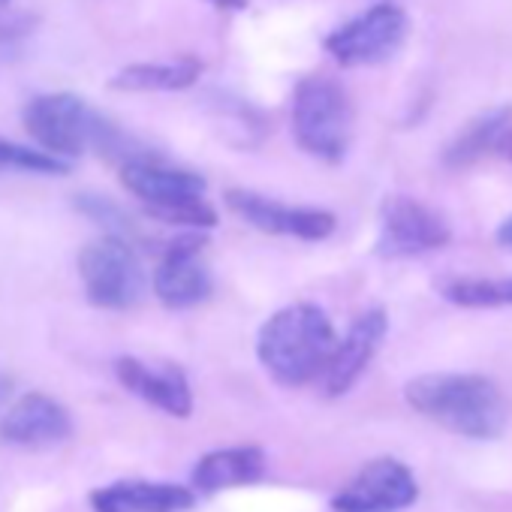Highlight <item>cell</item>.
<instances>
[{
  "mask_svg": "<svg viewBox=\"0 0 512 512\" xmlns=\"http://www.w3.org/2000/svg\"><path fill=\"white\" fill-rule=\"evenodd\" d=\"M404 398L419 416L467 440H497L509 422L500 386L482 374H422L404 386Z\"/></svg>",
  "mask_w": 512,
  "mask_h": 512,
  "instance_id": "6da1fadb",
  "label": "cell"
},
{
  "mask_svg": "<svg viewBox=\"0 0 512 512\" xmlns=\"http://www.w3.org/2000/svg\"><path fill=\"white\" fill-rule=\"evenodd\" d=\"M338 341L341 338L335 335L326 311L311 302H299L281 308L263 323L256 356L275 383L299 389L323 377Z\"/></svg>",
  "mask_w": 512,
  "mask_h": 512,
  "instance_id": "7a4b0ae2",
  "label": "cell"
},
{
  "mask_svg": "<svg viewBox=\"0 0 512 512\" xmlns=\"http://www.w3.org/2000/svg\"><path fill=\"white\" fill-rule=\"evenodd\" d=\"M25 130L28 136L49 154L73 163L88 151L103 154H124L130 160L133 154L124 151V136L112 121H106L94 106H88L82 97L58 91V94H40L25 106ZM121 160V163H124Z\"/></svg>",
  "mask_w": 512,
  "mask_h": 512,
  "instance_id": "3957f363",
  "label": "cell"
},
{
  "mask_svg": "<svg viewBox=\"0 0 512 512\" xmlns=\"http://www.w3.org/2000/svg\"><path fill=\"white\" fill-rule=\"evenodd\" d=\"M121 184L145 205L160 223L187 226V229H214L217 211L205 199L208 181L199 172L172 166L154 154H133L121 163Z\"/></svg>",
  "mask_w": 512,
  "mask_h": 512,
  "instance_id": "277c9868",
  "label": "cell"
},
{
  "mask_svg": "<svg viewBox=\"0 0 512 512\" xmlns=\"http://www.w3.org/2000/svg\"><path fill=\"white\" fill-rule=\"evenodd\" d=\"M293 139L296 145L323 160L341 163L353 142V103L344 85L326 73L305 76L293 91Z\"/></svg>",
  "mask_w": 512,
  "mask_h": 512,
  "instance_id": "5b68a950",
  "label": "cell"
},
{
  "mask_svg": "<svg viewBox=\"0 0 512 512\" xmlns=\"http://www.w3.org/2000/svg\"><path fill=\"white\" fill-rule=\"evenodd\" d=\"M79 278L94 308L127 311L145 296V269L127 238L103 235L79 250Z\"/></svg>",
  "mask_w": 512,
  "mask_h": 512,
  "instance_id": "8992f818",
  "label": "cell"
},
{
  "mask_svg": "<svg viewBox=\"0 0 512 512\" xmlns=\"http://www.w3.org/2000/svg\"><path fill=\"white\" fill-rule=\"evenodd\" d=\"M407 31V13L392 0H380V4L356 13L353 19L329 31L323 49L341 67H374L401 49Z\"/></svg>",
  "mask_w": 512,
  "mask_h": 512,
  "instance_id": "52a82bcc",
  "label": "cell"
},
{
  "mask_svg": "<svg viewBox=\"0 0 512 512\" xmlns=\"http://www.w3.org/2000/svg\"><path fill=\"white\" fill-rule=\"evenodd\" d=\"M449 238V223L425 202L404 193H392L383 199L377 235V253L383 260H407V256L440 250L449 244Z\"/></svg>",
  "mask_w": 512,
  "mask_h": 512,
  "instance_id": "ba28073f",
  "label": "cell"
},
{
  "mask_svg": "<svg viewBox=\"0 0 512 512\" xmlns=\"http://www.w3.org/2000/svg\"><path fill=\"white\" fill-rule=\"evenodd\" d=\"M419 500V482L413 470L398 458L368 461L335 497V512H401Z\"/></svg>",
  "mask_w": 512,
  "mask_h": 512,
  "instance_id": "9c48e42d",
  "label": "cell"
},
{
  "mask_svg": "<svg viewBox=\"0 0 512 512\" xmlns=\"http://www.w3.org/2000/svg\"><path fill=\"white\" fill-rule=\"evenodd\" d=\"M223 199H226V208L235 217H241L253 229L272 232V235H290V238H302V241H323L338 226L335 214L326 211V208L287 205L281 199H269V196L253 193V190H226Z\"/></svg>",
  "mask_w": 512,
  "mask_h": 512,
  "instance_id": "30bf717a",
  "label": "cell"
},
{
  "mask_svg": "<svg viewBox=\"0 0 512 512\" xmlns=\"http://www.w3.org/2000/svg\"><path fill=\"white\" fill-rule=\"evenodd\" d=\"M205 238L187 232L166 244L154 269V293L172 311L196 308L211 296V272L202 260Z\"/></svg>",
  "mask_w": 512,
  "mask_h": 512,
  "instance_id": "8fae6325",
  "label": "cell"
},
{
  "mask_svg": "<svg viewBox=\"0 0 512 512\" xmlns=\"http://www.w3.org/2000/svg\"><path fill=\"white\" fill-rule=\"evenodd\" d=\"M386 335H389V317L383 308H371V311L359 314L353 320V326L347 329V335L338 341V347L320 377L323 395L326 398L347 395L356 386V380L365 374L371 359L377 356Z\"/></svg>",
  "mask_w": 512,
  "mask_h": 512,
  "instance_id": "7c38bea8",
  "label": "cell"
},
{
  "mask_svg": "<svg viewBox=\"0 0 512 512\" xmlns=\"http://www.w3.org/2000/svg\"><path fill=\"white\" fill-rule=\"evenodd\" d=\"M70 410L46 392H25L4 416H0V440L25 449L58 446L73 437Z\"/></svg>",
  "mask_w": 512,
  "mask_h": 512,
  "instance_id": "4fadbf2b",
  "label": "cell"
},
{
  "mask_svg": "<svg viewBox=\"0 0 512 512\" xmlns=\"http://www.w3.org/2000/svg\"><path fill=\"white\" fill-rule=\"evenodd\" d=\"M115 374L121 380V386L142 398L145 404L157 407L166 416L175 419H190L193 413V389L187 374L178 365H160L151 368L148 362L136 359V356H121L115 362Z\"/></svg>",
  "mask_w": 512,
  "mask_h": 512,
  "instance_id": "5bb4252c",
  "label": "cell"
},
{
  "mask_svg": "<svg viewBox=\"0 0 512 512\" xmlns=\"http://www.w3.org/2000/svg\"><path fill=\"white\" fill-rule=\"evenodd\" d=\"M94 512H187L196 503V491L178 482L121 479L91 491Z\"/></svg>",
  "mask_w": 512,
  "mask_h": 512,
  "instance_id": "9a60e30c",
  "label": "cell"
},
{
  "mask_svg": "<svg viewBox=\"0 0 512 512\" xmlns=\"http://www.w3.org/2000/svg\"><path fill=\"white\" fill-rule=\"evenodd\" d=\"M266 452L260 446H226L205 452L193 473L190 488L196 494H220L226 488H241L250 482H260L266 476Z\"/></svg>",
  "mask_w": 512,
  "mask_h": 512,
  "instance_id": "2e32d148",
  "label": "cell"
},
{
  "mask_svg": "<svg viewBox=\"0 0 512 512\" xmlns=\"http://www.w3.org/2000/svg\"><path fill=\"white\" fill-rule=\"evenodd\" d=\"M205 73V64L193 55L169 58V61H136L121 67L112 79V91L124 94H175L193 88Z\"/></svg>",
  "mask_w": 512,
  "mask_h": 512,
  "instance_id": "e0dca14e",
  "label": "cell"
},
{
  "mask_svg": "<svg viewBox=\"0 0 512 512\" xmlns=\"http://www.w3.org/2000/svg\"><path fill=\"white\" fill-rule=\"evenodd\" d=\"M512 121V109L500 106V109H488L482 115H476L443 151V166L449 169H464L473 166L476 160H482L485 154H494L500 133L506 130V124Z\"/></svg>",
  "mask_w": 512,
  "mask_h": 512,
  "instance_id": "ac0fdd59",
  "label": "cell"
},
{
  "mask_svg": "<svg viewBox=\"0 0 512 512\" xmlns=\"http://www.w3.org/2000/svg\"><path fill=\"white\" fill-rule=\"evenodd\" d=\"M440 296L458 308H512V278H449Z\"/></svg>",
  "mask_w": 512,
  "mask_h": 512,
  "instance_id": "d6986e66",
  "label": "cell"
},
{
  "mask_svg": "<svg viewBox=\"0 0 512 512\" xmlns=\"http://www.w3.org/2000/svg\"><path fill=\"white\" fill-rule=\"evenodd\" d=\"M73 163L31 145H19L10 139H0V169H16L31 175H67Z\"/></svg>",
  "mask_w": 512,
  "mask_h": 512,
  "instance_id": "ffe728a7",
  "label": "cell"
},
{
  "mask_svg": "<svg viewBox=\"0 0 512 512\" xmlns=\"http://www.w3.org/2000/svg\"><path fill=\"white\" fill-rule=\"evenodd\" d=\"M76 208H79L85 217H91L94 223H100L109 235L127 238V232L133 229L127 211H124L118 202H112L109 196H100V193H79V196H76Z\"/></svg>",
  "mask_w": 512,
  "mask_h": 512,
  "instance_id": "44dd1931",
  "label": "cell"
},
{
  "mask_svg": "<svg viewBox=\"0 0 512 512\" xmlns=\"http://www.w3.org/2000/svg\"><path fill=\"white\" fill-rule=\"evenodd\" d=\"M494 154H497L500 160L512 163V121H509V124H506V130L500 133V139H497V148H494Z\"/></svg>",
  "mask_w": 512,
  "mask_h": 512,
  "instance_id": "7402d4cb",
  "label": "cell"
},
{
  "mask_svg": "<svg viewBox=\"0 0 512 512\" xmlns=\"http://www.w3.org/2000/svg\"><path fill=\"white\" fill-rule=\"evenodd\" d=\"M208 4H214L217 10H226V13H241V10H247L250 0H208Z\"/></svg>",
  "mask_w": 512,
  "mask_h": 512,
  "instance_id": "603a6c76",
  "label": "cell"
},
{
  "mask_svg": "<svg viewBox=\"0 0 512 512\" xmlns=\"http://www.w3.org/2000/svg\"><path fill=\"white\" fill-rule=\"evenodd\" d=\"M497 241H500L503 247H512V214L497 226Z\"/></svg>",
  "mask_w": 512,
  "mask_h": 512,
  "instance_id": "cb8c5ba5",
  "label": "cell"
},
{
  "mask_svg": "<svg viewBox=\"0 0 512 512\" xmlns=\"http://www.w3.org/2000/svg\"><path fill=\"white\" fill-rule=\"evenodd\" d=\"M4 4H7V0H0V7H4Z\"/></svg>",
  "mask_w": 512,
  "mask_h": 512,
  "instance_id": "d4e9b609",
  "label": "cell"
}]
</instances>
